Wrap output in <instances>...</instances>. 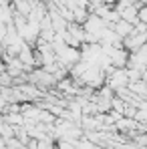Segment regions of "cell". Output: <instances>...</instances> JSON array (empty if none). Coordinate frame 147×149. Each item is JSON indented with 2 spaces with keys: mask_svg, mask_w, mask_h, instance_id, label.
<instances>
[{
  "mask_svg": "<svg viewBox=\"0 0 147 149\" xmlns=\"http://www.w3.org/2000/svg\"><path fill=\"white\" fill-rule=\"evenodd\" d=\"M147 45V32H139V30H133L125 40H123V47L129 50V52H137L141 47Z\"/></svg>",
  "mask_w": 147,
  "mask_h": 149,
  "instance_id": "6da1fadb",
  "label": "cell"
},
{
  "mask_svg": "<svg viewBox=\"0 0 147 149\" xmlns=\"http://www.w3.org/2000/svg\"><path fill=\"white\" fill-rule=\"evenodd\" d=\"M111 28L117 32V36H119L121 40H125V38H127V36L135 30V24H131V22H127V20H123V18H121V20H117V22L111 26Z\"/></svg>",
  "mask_w": 147,
  "mask_h": 149,
  "instance_id": "7a4b0ae2",
  "label": "cell"
},
{
  "mask_svg": "<svg viewBox=\"0 0 147 149\" xmlns=\"http://www.w3.org/2000/svg\"><path fill=\"white\" fill-rule=\"evenodd\" d=\"M139 20H141V22H145V24H147V6H143V8L139 10Z\"/></svg>",
  "mask_w": 147,
  "mask_h": 149,
  "instance_id": "3957f363",
  "label": "cell"
}]
</instances>
